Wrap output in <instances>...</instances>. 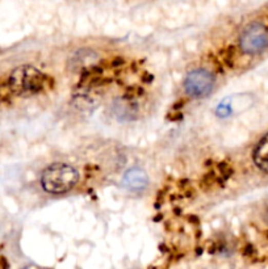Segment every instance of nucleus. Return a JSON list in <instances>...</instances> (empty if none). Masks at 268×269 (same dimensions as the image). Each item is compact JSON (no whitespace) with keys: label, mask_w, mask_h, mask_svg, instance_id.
<instances>
[{"label":"nucleus","mask_w":268,"mask_h":269,"mask_svg":"<svg viewBox=\"0 0 268 269\" xmlns=\"http://www.w3.org/2000/svg\"><path fill=\"white\" fill-rule=\"evenodd\" d=\"M8 86L13 95H37L49 87V78L29 65L15 68L8 78Z\"/></svg>","instance_id":"f257e3e1"},{"label":"nucleus","mask_w":268,"mask_h":269,"mask_svg":"<svg viewBox=\"0 0 268 269\" xmlns=\"http://www.w3.org/2000/svg\"><path fill=\"white\" fill-rule=\"evenodd\" d=\"M79 174L74 167L63 163H55L45 169L41 176V184L46 192L60 195L69 192L76 185Z\"/></svg>","instance_id":"f03ea898"},{"label":"nucleus","mask_w":268,"mask_h":269,"mask_svg":"<svg viewBox=\"0 0 268 269\" xmlns=\"http://www.w3.org/2000/svg\"><path fill=\"white\" fill-rule=\"evenodd\" d=\"M239 46L243 53L258 54L268 48V29L260 23L248 25L239 37Z\"/></svg>","instance_id":"7ed1b4c3"},{"label":"nucleus","mask_w":268,"mask_h":269,"mask_svg":"<svg viewBox=\"0 0 268 269\" xmlns=\"http://www.w3.org/2000/svg\"><path fill=\"white\" fill-rule=\"evenodd\" d=\"M213 87H215V76L204 68L191 71L185 78L184 88L187 95H189L191 98H205L213 91Z\"/></svg>","instance_id":"20e7f679"},{"label":"nucleus","mask_w":268,"mask_h":269,"mask_svg":"<svg viewBox=\"0 0 268 269\" xmlns=\"http://www.w3.org/2000/svg\"><path fill=\"white\" fill-rule=\"evenodd\" d=\"M124 183L129 189L133 190H142L147 186L149 179L145 171L140 168H131L124 176Z\"/></svg>","instance_id":"39448f33"},{"label":"nucleus","mask_w":268,"mask_h":269,"mask_svg":"<svg viewBox=\"0 0 268 269\" xmlns=\"http://www.w3.org/2000/svg\"><path fill=\"white\" fill-rule=\"evenodd\" d=\"M254 163L259 169L268 174V134L260 139L254 150Z\"/></svg>","instance_id":"423d86ee"},{"label":"nucleus","mask_w":268,"mask_h":269,"mask_svg":"<svg viewBox=\"0 0 268 269\" xmlns=\"http://www.w3.org/2000/svg\"><path fill=\"white\" fill-rule=\"evenodd\" d=\"M221 55H222L225 65L230 66V67H232L233 63H234V56H236V53H234V48H233V46H230V48H227L225 51H221Z\"/></svg>","instance_id":"0eeeda50"},{"label":"nucleus","mask_w":268,"mask_h":269,"mask_svg":"<svg viewBox=\"0 0 268 269\" xmlns=\"http://www.w3.org/2000/svg\"><path fill=\"white\" fill-rule=\"evenodd\" d=\"M265 219H267V222H268V209H267V213H265Z\"/></svg>","instance_id":"6e6552de"}]
</instances>
